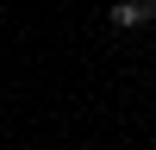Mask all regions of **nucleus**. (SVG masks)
Segmentation results:
<instances>
[{"label":"nucleus","instance_id":"nucleus-1","mask_svg":"<svg viewBox=\"0 0 156 150\" xmlns=\"http://www.w3.org/2000/svg\"><path fill=\"white\" fill-rule=\"evenodd\" d=\"M112 25H119V31L156 25V0H119V6H112Z\"/></svg>","mask_w":156,"mask_h":150}]
</instances>
